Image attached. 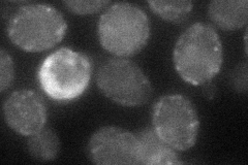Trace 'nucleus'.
Returning a JSON list of instances; mask_svg holds the SVG:
<instances>
[{
    "label": "nucleus",
    "instance_id": "1a4fd4ad",
    "mask_svg": "<svg viewBox=\"0 0 248 165\" xmlns=\"http://www.w3.org/2000/svg\"><path fill=\"white\" fill-rule=\"evenodd\" d=\"M139 143V161L143 165L181 164L176 150L162 140L153 127H146L136 133Z\"/></svg>",
    "mask_w": 248,
    "mask_h": 165
},
{
    "label": "nucleus",
    "instance_id": "4468645a",
    "mask_svg": "<svg viewBox=\"0 0 248 165\" xmlns=\"http://www.w3.org/2000/svg\"><path fill=\"white\" fill-rule=\"evenodd\" d=\"M14 80L13 60L4 49L0 52V90L4 92L12 85Z\"/></svg>",
    "mask_w": 248,
    "mask_h": 165
},
{
    "label": "nucleus",
    "instance_id": "f8f14e48",
    "mask_svg": "<svg viewBox=\"0 0 248 165\" xmlns=\"http://www.w3.org/2000/svg\"><path fill=\"white\" fill-rule=\"evenodd\" d=\"M154 14L170 23H182L188 18L192 11L191 1H149Z\"/></svg>",
    "mask_w": 248,
    "mask_h": 165
},
{
    "label": "nucleus",
    "instance_id": "f03ea898",
    "mask_svg": "<svg viewBox=\"0 0 248 165\" xmlns=\"http://www.w3.org/2000/svg\"><path fill=\"white\" fill-rule=\"evenodd\" d=\"M97 34L103 48L117 57L134 56L150 36V22L141 7L128 2L112 4L99 18Z\"/></svg>",
    "mask_w": 248,
    "mask_h": 165
},
{
    "label": "nucleus",
    "instance_id": "6e6552de",
    "mask_svg": "<svg viewBox=\"0 0 248 165\" xmlns=\"http://www.w3.org/2000/svg\"><path fill=\"white\" fill-rule=\"evenodd\" d=\"M3 117L11 129L23 136H30L45 127L46 108L36 92L23 89L14 92L3 105Z\"/></svg>",
    "mask_w": 248,
    "mask_h": 165
},
{
    "label": "nucleus",
    "instance_id": "7ed1b4c3",
    "mask_svg": "<svg viewBox=\"0 0 248 165\" xmlns=\"http://www.w3.org/2000/svg\"><path fill=\"white\" fill-rule=\"evenodd\" d=\"M67 23L62 14L50 4L21 6L7 24V36L20 49L38 53L52 49L64 37Z\"/></svg>",
    "mask_w": 248,
    "mask_h": 165
},
{
    "label": "nucleus",
    "instance_id": "9d476101",
    "mask_svg": "<svg viewBox=\"0 0 248 165\" xmlns=\"http://www.w3.org/2000/svg\"><path fill=\"white\" fill-rule=\"evenodd\" d=\"M208 15L213 24L222 30H238L247 24L248 1H212L209 4Z\"/></svg>",
    "mask_w": 248,
    "mask_h": 165
},
{
    "label": "nucleus",
    "instance_id": "20e7f679",
    "mask_svg": "<svg viewBox=\"0 0 248 165\" xmlns=\"http://www.w3.org/2000/svg\"><path fill=\"white\" fill-rule=\"evenodd\" d=\"M92 64L86 54L61 48L45 58L37 78L46 95L55 101H71L86 91Z\"/></svg>",
    "mask_w": 248,
    "mask_h": 165
},
{
    "label": "nucleus",
    "instance_id": "2eb2a0df",
    "mask_svg": "<svg viewBox=\"0 0 248 165\" xmlns=\"http://www.w3.org/2000/svg\"><path fill=\"white\" fill-rule=\"evenodd\" d=\"M232 81L234 88L237 92L246 93L247 92V64L242 63L240 64L235 72L232 73Z\"/></svg>",
    "mask_w": 248,
    "mask_h": 165
},
{
    "label": "nucleus",
    "instance_id": "ddd939ff",
    "mask_svg": "<svg viewBox=\"0 0 248 165\" xmlns=\"http://www.w3.org/2000/svg\"><path fill=\"white\" fill-rule=\"evenodd\" d=\"M63 4L69 12L76 15H90L102 11L110 2L95 0V1H64Z\"/></svg>",
    "mask_w": 248,
    "mask_h": 165
},
{
    "label": "nucleus",
    "instance_id": "dca6fc26",
    "mask_svg": "<svg viewBox=\"0 0 248 165\" xmlns=\"http://www.w3.org/2000/svg\"><path fill=\"white\" fill-rule=\"evenodd\" d=\"M203 86H204V92L206 94V96L209 97V98H212L214 96V94H215V92H214L215 89L213 87V85L211 84V82L206 83Z\"/></svg>",
    "mask_w": 248,
    "mask_h": 165
},
{
    "label": "nucleus",
    "instance_id": "423d86ee",
    "mask_svg": "<svg viewBox=\"0 0 248 165\" xmlns=\"http://www.w3.org/2000/svg\"><path fill=\"white\" fill-rule=\"evenodd\" d=\"M96 84L106 97L124 106L142 105L152 95L148 77L135 62L125 58L105 61L96 74Z\"/></svg>",
    "mask_w": 248,
    "mask_h": 165
},
{
    "label": "nucleus",
    "instance_id": "0eeeda50",
    "mask_svg": "<svg viewBox=\"0 0 248 165\" xmlns=\"http://www.w3.org/2000/svg\"><path fill=\"white\" fill-rule=\"evenodd\" d=\"M86 152L89 160L95 164H140L136 135L119 127L99 128L90 137Z\"/></svg>",
    "mask_w": 248,
    "mask_h": 165
},
{
    "label": "nucleus",
    "instance_id": "f257e3e1",
    "mask_svg": "<svg viewBox=\"0 0 248 165\" xmlns=\"http://www.w3.org/2000/svg\"><path fill=\"white\" fill-rule=\"evenodd\" d=\"M177 73L193 86L211 82L222 64V45L216 30L206 23H195L178 38L173 53Z\"/></svg>",
    "mask_w": 248,
    "mask_h": 165
},
{
    "label": "nucleus",
    "instance_id": "39448f33",
    "mask_svg": "<svg viewBox=\"0 0 248 165\" xmlns=\"http://www.w3.org/2000/svg\"><path fill=\"white\" fill-rule=\"evenodd\" d=\"M153 128L162 140L177 151H187L195 146L200 120L195 105L183 95H166L153 108Z\"/></svg>",
    "mask_w": 248,
    "mask_h": 165
},
{
    "label": "nucleus",
    "instance_id": "9b49d317",
    "mask_svg": "<svg viewBox=\"0 0 248 165\" xmlns=\"http://www.w3.org/2000/svg\"><path fill=\"white\" fill-rule=\"evenodd\" d=\"M27 149L30 156L38 161H52L57 158L60 150V140L56 132L49 127H44L30 135Z\"/></svg>",
    "mask_w": 248,
    "mask_h": 165
}]
</instances>
